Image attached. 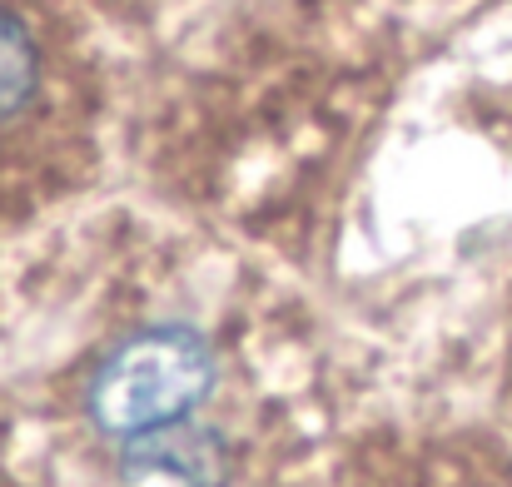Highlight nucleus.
<instances>
[{"label":"nucleus","instance_id":"2","mask_svg":"<svg viewBox=\"0 0 512 487\" xmlns=\"http://www.w3.org/2000/svg\"><path fill=\"white\" fill-rule=\"evenodd\" d=\"M55 75L60 50L45 40L35 15L15 0H0V135L50 110Z\"/></svg>","mask_w":512,"mask_h":487},{"label":"nucleus","instance_id":"3","mask_svg":"<svg viewBox=\"0 0 512 487\" xmlns=\"http://www.w3.org/2000/svg\"><path fill=\"white\" fill-rule=\"evenodd\" d=\"M125 473L130 478L165 473L179 487H224L229 483V443L214 428H194L179 418L170 428H155L125 443Z\"/></svg>","mask_w":512,"mask_h":487},{"label":"nucleus","instance_id":"1","mask_svg":"<svg viewBox=\"0 0 512 487\" xmlns=\"http://www.w3.org/2000/svg\"><path fill=\"white\" fill-rule=\"evenodd\" d=\"M214 388V348L184 324H155L125 338L90 378V423L115 438H145L189 418Z\"/></svg>","mask_w":512,"mask_h":487}]
</instances>
